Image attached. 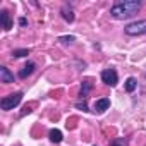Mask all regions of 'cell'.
Listing matches in <instances>:
<instances>
[{
    "label": "cell",
    "mask_w": 146,
    "mask_h": 146,
    "mask_svg": "<svg viewBox=\"0 0 146 146\" xmlns=\"http://www.w3.org/2000/svg\"><path fill=\"white\" fill-rule=\"evenodd\" d=\"M35 69H36V64L35 62H28L24 67H23V70L19 72V78H23V79H26L28 76H31L33 72H35Z\"/></svg>",
    "instance_id": "52a82bcc"
},
{
    "label": "cell",
    "mask_w": 146,
    "mask_h": 146,
    "mask_svg": "<svg viewBox=\"0 0 146 146\" xmlns=\"http://www.w3.org/2000/svg\"><path fill=\"white\" fill-rule=\"evenodd\" d=\"M58 41H62V43H72V41H76V36H60L58 38Z\"/></svg>",
    "instance_id": "5bb4252c"
},
{
    "label": "cell",
    "mask_w": 146,
    "mask_h": 146,
    "mask_svg": "<svg viewBox=\"0 0 146 146\" xmlns=\"http://www.w3.org/2000/svg\"><path fill=\"white\" fill-rule=\"evenodd\" d=\"M26 55H29V50L28 48H17V50L12 52V57L14 58H21V57H26Z\"/></svg>",
    "instance_id": "4fadbf2b"
},
{
    "label": "cell",
    "mask_w": 146,
    "mask_h": 146,
    "mask_svg": "<svg viewBox=\"0 0 146 146\" xmlns=\"http://www.w3.org/2000/svg\"><path fill=\"white\" fill-rule=\"evenodd\" d=\"M0 19H2V26H4L5 31H9V29L12 28V19H11V16H9L7 11H2V12H0Z\"/></svg>",
    "instance_id": "ba28073f"
},
{
    "label": "cell",
    "mask_w": 146,
    "mask_h": 146,
    "mask_svg": "<svg viewBox=\"0 0 146 146\" xmlns=\"http://www.w3.org/2000/svg\"><path fill=\"white\" fill-rule=\"evenodd\" d=\"M48 137H50V141H52V143H55V144L62 143V139H64V136H62V131H58V129H50V132H48Z\"/></svg>",
    "instance_id": "9c48e42d"
},
{
    "label": "cell",
    "mask_w": 146,
    "mask_h": 146,
    "mask_svg": "<svg viewBox=\"0 0 146 146\" xmlns=\"http://www.w3.org/2000/svg\"><path fill=\"white\" fill-rule=\"evenodd\" d=\"M21 100H23V91H17L9 96H4L0 100V107H2V110H12L21 103Z\"/></svg>",
    "instance_id": "7a4b0ae2"
},
{
    "label": "cell",
    "mask_w": 146,
    "mask_h": 146,
    "mask_svg": "<svg viewBox=\"0 0 146 146\" xmlns=\"http://www.w3.org/2000/svg\"><path fill=\"white\" fill-rule=\"evenodd\" d=\"M141 9V2L139 0H124V2H115L110 7V16L117 21H124L129 19L132 16L137 14V11Z\"/></svg>",
    "instance_id": "6da1fadb"
},
{
    "label": "cell",
    "mask_w": 146,
    "mask_h": 146,
    "mask_svg": "<svg viewBox=\"0 0 146 146\" xmlns=\"http://www.w3.org/2000/svg\"><path fill=\"white\" fill-rule=\"evenodd\" d=\"M108 107H110V98H100L95 102V110L98 113H103L105 110H108Z\"/></svg>",
    "instance_id": "8992f818"
},
{
    "label": "cell",
    "mask_w": 146,
    "mask_h": 146,
    "mask_svg": "<svg viewBox=\"0 0 146 146\" xmlns=\"http://www.w3.org/2000/svg\"><path fill=\"white\" fill-rule=\"evenodd\" d=\"M124 31H125V35H129V36L146 35V19H143V21H134V23L127 24V26L124 28Z\"/></svg>",
    "instance_id": "3957f363"
},
{
    "label": "cell",
    "mask_w": 146,
    "mask_h": 146,
    "mask_svg": "<svg viewBox=\"0 0 146 146\" xmlns=\"http://www.w3.org/2000/svg\"><path fill=\"white\" fill-rule=\"evenodd\" d=\"M136 86H137L136 78H127V81H125V91H127V93H132V91L136 90Z\"/></svg>",
    "instance_id": "7c38bea8"
},
{
    "label": "cell",
    "mask_w": 146,
    "mask_h": 146,
    "mask_svg": "<svg viewBox=\"0 0 146 146\" xmlns=\"http://www.w3.org/2000/svg\"><path fill=\"white\" fill-rule=\"evenodd\" d=\"M19 24H21L23 28H26V26H28V19H26V17H21V19H19Z\"/></svg>",
    "instance_id": "2e32d148"
},
{
    "label": "cell",
    "mask_w": 146,
    "mask_h": 146,
    "mask_svg": "<svg viewBox=\"0 0 146 146\" xmlns=\"http://www.w3.org/2000/svg\"><path fill=\"white\" fill-rule=\"evenodd\" d=\"M0 81L2 83H5V84H11V83H14V74L5 67V65H2L0 67Z\"/></svg>",
    "instance_id": "5b68a950"
},
{
    "label": "cell",
    "mask_w": 146,
    "mask_h": 146,
    "mask_svg": "<svg viewBox=\"0 0 146 146\" xmlns=\"http://www.w3.org/2000/svg\"><path fill=\"white\" fill-rule=\"evenodd\" d=\"M76 107L81 108L83 112H88V105H86V102H83V103H76Z\"/></svg>",
    "instance_id": "9a60e30c"
},
{
    "label": "cell",
    "mask_w": 146,
    "mask_h": 146,
    "mask_svg": "<svg viewBox=\"0 0 146 146\" xmlns=\"http://www.w3.org/2000/svg\"><path fill=\"white\" fill-rule=\"evenodd\" d=\"M91 90H93V83H91V81H83V86H81V93H79V96L86 100V96H88V93H90Z\"/></svg>",
    "instance_id": "8fae6325"
},
{
    "label": "cell",
    "mask_w": 146,
    "mask_h": 146,
    "mask_svg": "<svg viewBox=\"0 0 146 146\" xmlns=\"http://www.w3.org/2000/svg\"><path fill=\"white\" fill-rule=\"evenodd\" d=\"M102 81L107 86H112L113 88L119 83V76H117V72L113 69H105V70H102Z\"/></svg>",
    "instance_id": "277c9868"
},
{
    "label": "cell",
    "mask_w": 146,
    "mask_h": 146,
    "mask_svg": "<svg viewBox=\"0 0 146 146\" xmlns=\"http://www.w3.org/2000/svg\"><path fill=\"white\" fill-rule=\"evenodd\" d=\"M62 17H64V21H67V23H72V21H74V12H72V9H70L69 5H64V7H62Z\"/></svg>",
    "instance_id": "30bf717a"
},
{
    "label": "cell",
    "mask_w": 146,
    "mask_h": 146,
    "mask_svg": "<svg viewBox=\"0 0 146 146\" xmlns=\"http://www.w3.org/2000/svg\"><path fill=\"white\" fill-rule=\"evenodd\" d=\"M112 146H122V144H119V143H113V144H112Z\"/></svg>",
    "instance_id": "e0dca14e"
}]
</instances>
